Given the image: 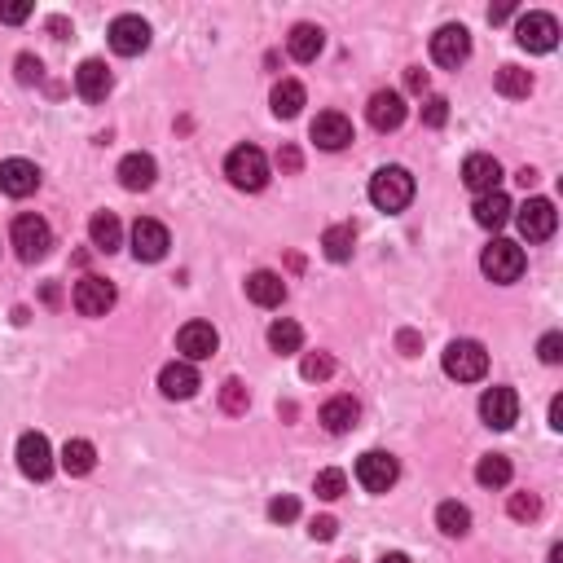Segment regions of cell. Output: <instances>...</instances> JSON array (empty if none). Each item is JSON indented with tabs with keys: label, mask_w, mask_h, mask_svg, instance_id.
Instances as JSON below:
<instances>
[{
	"label": "cell",
	"mask_w": 563,
	"mask_h": 563,
	"mask_svg": "<svg viewBox=\"0 0 563 563\" xmlns=\"http://www.w3.org/2000/svg\"><path fill=\"white\" fill-rule=\"evenodd\" d=\"M370 203L379 207V212H405V207L414 203V176L405 168H379L370 176Z\"/></svg>",
	"instance_id": "1"
},
{
	"label": "cell",
	"mask_w": 563,
	"mask_h": 563,
	"mask_svg": "<svg viewBox=\"0 0 563 563\" xmlns=\"http://www.w3.org/2000/svg\"><path fill=\"white\" fill-rule=\"evenodd\" d=\"M225 176L234 190L260 194L264 185H269V159H264V150H256V146H234L225 159Z\"/></svg>",
	"instance_id": "2"
},
{
	"label": "cell",
	"mask_w": 563,
	"mask_h": 563,
	"mask_svg": "<svg viewBox=\"0 0 563 563\" xmlns=\"http://www.w3.org/2000/svg\"><path fill=\"white\" fill-rule=\"evenodd\" d=\"M9 238H14V251H18V260H22V264L44 260V256H49V247H53V229H49V220L36 216V212L14 216V229H9Z\"/></svg>",
	"instance_id": "3"
},
{
	"label": "cell",
	"mask_w": 563,
	"mask_h": 563,
	"mask_svg": "<svg viewBox=\"0 0 563 563\" xmlns=\"http://www.w3.org/2000/svg\"><path fill=\"white\" fill-rule=\"evenodd\" d=\"M480 269H484V278L498 282V286L520 282V273H524V247H520V242H511V238H493L489 247H484V256H480Z\"/></svg>",
	"instance_id": "4"
},
{
	"label": "cell",
	"mask_w": 563,
	"mask_h": 563,
	"mask_svg": "<svg viewBox=\"0 0 563 563\" xmlns=\"http://www.w3.org/2000/svg\"><path fill=\"white\" fill-rule=\"evenodd\" d=\"M440 366H445L449 379L476 383L489 374V352H484V344H476V339H454V344L445 348V357H440Z\"/></svg>",
	"instance_id": "5"
},
{
	"label": "cell",
	"mask_w": 563,
	"mask_h": 563,
	"mask_svg": "<svg viewBox=\"0 0 563 563\" xmlns=\"http://www.w3.org/2000/svg\"><path fill=\"white\" fill-rule=\"evenodd\" d=\"M401 480V462L392 454H383V449H370V454L357 458V484L366 493H388L392 484Z\"/></svg>",
	"instance_id": "6"
},
{
	"label": "cell",
	"mask_w": 563,
	"mask_h": 563,
	"mask_svg": "<svg viewBox=\"0 0 563 563\" xmlns=\"http://www.w3.org/2000/svg\"><path fill=\"white\" fill-rule=\"evenodd\" d=\"M110 49L119 53V58H137V53L150 49V22L141 14H119L115 22H110Z\"/></svg>",
	"instance_id": "7"
},
{
	"label": "cell",
	"mask_w": 563,
	"mask_h": 563,
	"mask_svg": "<svg viewBox=\"0 0 563 563\" xmlns=\"http://www.w3.org/2000/svg\"><path fill=\"white\" fill-rule=\"evenodd\" d=\"M515 40H520V49H528V53H550L559 44V22H555V14H542V9L524 14L520 22H515Z\"/></svg>",
	"instance_id": "8"
},
{
	"label": "cell",
	"mask_w": 563,
	"mask_h": 563,
	"mask_svg": "<svg viewBox=\"0 0 563 563\" xmlns=\"http://www.w3.org/2000/svg\"><path fill=\"white\" fill-rule=\"evenodd\" d=\"M471 58V31L462 22H449L432 36V62L445 66V71H458L462 62Z\"/></svg>",
	"instance_id": "9"
},
{
	"label": "cell",
	"mask_w": 563,
	"mask_h": 563,
	"mask_svg": "<svg viewBox=\"0 0 563 563\" xmlns=\"http://www.w3.org/2000/svg\"><path fill=\"white\" fill-rule=\"evenodd\" d=\"M115 286H110L106 278H97V273H88V278L75 282V295H71V304H75V313H84V317H106L110 308H115Z\"/></svg>",
	"instance_id": "10"
},
{
	"label": "cell",
	"mask_w": 563,
	"mask_h": 563,
	"mask_svg": "<svg viewBox=\"0 0 563 563\" xmlns=\"http://www.w3.org/2000/svg\"><path fill=\"white\" fill-rule=\"evenodd\" d=\"M168 247H172L168 225H159V220H150V216H141L137 225H132V256L137 260L159 264L163 256H168Z\"/></svg>",
	"instance_id": "11"
},
{
	"label": "cell",
	"mask_w": 563,
	"mask_h": 563,
	"mask_svg": "<svg viewBox=\"0 0 563 563\" xmlns=\"http://www.w3.org/2000/svg\"><path fill=\"white\" fill-rule=\"evenodd\" d=\"M18 471H22L27 480H49V476H53V449H49V436H40V432L18 436Z\"/></svg>",
	"instance_id": "12"
},
{
	"label": "cell",
	"mask_w": 563,
	"mask_h": 563,
	"mask_svg": "<svg viewBox=\"0 0 563 563\" xmlns=\"http://www.w3.org/2000/svg\"><path fill=\"white\" fill-rule=\"evenodd\" d=\"M480 418L493 427V432H506V427L520 423V396L511 388H489L480 396Z\"/></svg>",
	"instance_id": "13"
},
{
	"label": "cell",
	"mask_w": 563,
	"mask_h": 563,
	"mask_svg": "<svg viewBox=\"0 0 563 563\" xmlns=\"http://www.w3.org/2000/svg\"><path fill=\"white\" fill-rule=\"evenodd\" d=\"M515 220H520V234L528 242H546L550 234H555V225H559V212H555L550 198H528Z\"/></svg>",
	"instance_id": "14"
},
{
	"label": "cell",
	"mask_w": 563,
	"mask_h": 563,
	"mask_svg": "<svg viewBox=\"0 0 563 563\" xmlns=\"http://www.w3.org/2000/svg\"><path fill=\"white\" fill-rule=\"evenodd\" d=\"M176 348H181V357L194 366V361L216 357L220 335H216V326H212V322H185V326H181V335H176Z\"/></svg>",
	"instance_id": "15"
},
{
	"label": "cell",
	"mask_w": 563,
	"mask_h": 563,
	"mask_svg": "<svg viewBox=\"0 0 563 563\" xmlns=\"http://www.w3.org/2000/svg\"><path fill=\"white\" fill-rule=\"evenodd\" d=\"M405 115H410V110H405V97L392 93V88H379L366 106V119H370L374 132H396L405 124Z\"/></svg>",
	"instance_id": "16"
},
{
	"label": "cell",
	"mask_w": 563,
	"mask_h": 563,
	"mask_svg": "<svg viewBox=\"0 0 563 563\" xmlns=\"http://www.w3.org/2000/svg\"><path fill=\"white\" fill-rule=\"evenodd\" d=\"M462 185L476 198L493 194L502 185V163L493 159V154H467V163H462Z\"/></svg>",
	"instance_id": "17"
},
{
	"label": "cell",
	"mask_w": 563,
	"mask_h": 563,
	"mask_svg": "<svg viewBox=\"0 0 563 563\" xmlns=\"http://www.w3.org/2000/svg\"><path fill=\"white\" fill-rule=\"evenodd\" d=\"M110 88H115V75H110V66L102 58H84L80 71H75V93L84 97V102H106Z\"/></svg>",
	"instance_id": "18"
},
{
	"label": "cell",
	"mask_w": 563,
	"mask_h": 563,
	"mask_svg": "<svg viewBox=\"0 0 563 563\" xmlns=\"http://www.w3.org/2000/svg\"><path fill=\"white\" fill-rule=\"evenodd\" d=\"M0 190L9 198H27L40 190V168L31 159H5L0 163Z\"/></svg>",
	"instance_id": "19"
},
{
	"label": "cell",
	"mask_w": 563,
	"mask_h": 563,
	"mask_svg": "<svg viewBox=\"0 0 563 563\" xmlns=\"http://www.w3.org/2000/svg\"><path fill=\"white\" fill-rule=\"evenodd\" d=\"M198 388H203V383H198V370L190 361H168V366L159 370V392L168 396V401H190Z\"/></svg>",
	"instance_id": "20"
},
{
	"label": "cell",
	"mask_w": 563,
	"mask_h": 563,
	"mask_svg": "<svg viewBox=\"0 0 563 563\" xmlns=\"http://www.w3.org/2000/svg\"><path fill=\"white\" fill-rule=\"evenodd\" d=\"M154 176H159V163H154L150 154L132 150V154H124V159H119V185H124V190H132V194L150 190Z\"/></svg>",
	"instance_id": "21"
},
{
	"label": "cell",
	"mask_w": 563,
	"mask_h": 563,
	"mask_svg": "<svg viewBox=\"0 0 563 563\" xmlns=\"http://www.w3.org/2000/svg\"><path fill=\"white\" fill-rule=\"evenodd\" d=\"M313 141L322 150H344L352 141V124L348 115H339V110H322V115L313 119Z\"/></svg>",
	"instance_id": "22"
},
{
	"label": "cell",
	"mask_w": 563,
	"mask_h": 563,
	"mask_svg": "<svg viewBox=\"0 0 563 563\" xmlns=\"http://www.w3.org/2000/svg\"><path fill=\"white\" fill-rule=\"evenodd\" d=\"M357 418H361V405L352 401V396H330L322 405V427L330 436H348L352 427H357Z\"/></svg>",
	"instance_id": "23"
},
{
	"label": "cell",
	"mask_w": 563,
	"mask_h": 563,
	"mask_svg": "<svg viewBox=\"0 0 563 563\" xmlns=\"http://www.w3.org/2000/svg\"><path fill=\"white\" fill-rule=\"evenodd\" d=\"M286 49H291L295 62H317V53L326 49V31L313 27V22H295L291 36H286Z\"/></svg>",
	"instance_id": "24"
},
{
	"label": "cell",
	"mask_w": 563,
	"mask_h": 563,
	"mask_svg": "<svg viewBox=\"0 0 563 563\" xmlns=\"http://www.w3.org/2000/svg\"><path fill=\"white\" fill-rule=\"evenodd\" d=\"M247 300L260 304V308H278L286 300V282L278 278V273H269V269H256L247 278Z\"/></svg>",
	"instance_id": "25"
},
{
	"label": "cell",
	"mask_w": 563,
	"mask_h": 563,
	"mask_svg": "<svg viewBox=\"0 0 563 563\" xmlns=\"http://www.w3.org/2000/svg\"><path fill=\"white\" fill-rule=\"evenodd\" d=\"M88 238H93L97 251H119V242H124V225H119L115 212H97L93 220H88Z\"/></svg>",
	"instance_id": "26"
},
{
	"label": "cell",
	"mask_w": 563,
	"mask_h": 563,
	"mask_svg": "<svg viewBox=\"0 0 563 563\" xmlns=\"http://www.w3.org/2000/svg\"><path fill=\"white\" fill-rule=\"evenodd\" d=\"M476 225H484V229H502L506 220H511V198H506L502 190H493V194H480L476 198Z\"/></svg>",
	"instance_id": "27"
},
{
	"label": "cell",
	"mask_w": 563,
	"mask_h": 563,
	"mask_svg": "<svg viewBox=\"0 0 563 563\" xmlns=\"http://www.w3.org/2000/svg\"><path fill=\"white\" fill-rule=\"evenodd\" d=\"M97 467V449H93V440H66L62 445V471L66 476H88V471Z\"/></svg>",
	"instance_id": "28"
},
{
	"label": "cell",
	"mask_w": 563,
	"mask_h": 563,
	"mask_svg": "<svg viewBox=\"0 0 563 563\" xmlns=\"http://www.w3.org/2000/svg\"><path fill=\"white\" fill-rule=\"evenodd\" d=\"M352 247H357V225H330L326 234H322V251H326V260H335V264H344L352 260Z\"/></svg>",
	"instance_id": "29"
},
{
	"label": "cell",
	"mask_w": 563,
	"mask_h": 563,
	"mask_svg": "<svg viewBox=\"0 0 563 563\" xmlns=\"http://www.w3.org/2000/svg\"><path fill=\"white\" fill-rule=\"evenodd\" d=\"M511 476H515V467H511V458L506 454H484L480 467H476V480L484 484V489H506Z\"/></svg>",
	"instance_id": "30"
},
{
	"label": "cell",
	"mask_w": 563,
	"mask_h": 563,
	"mask_svg": "<svg viewBox=\"0 0 563 563\" xmlns=\"http://www.w3.org/2000/svg\"><path fill=\"white\" fill-rule=\"evenodd\" d=\"M304 106V84L300 80H278L273 84V115L278 119H295Z\"/></svg>",
	"instance_id": "31"
},
{
	"label": "cell",
	"mask_w": 563,
	"mask_h": 563,
	"mask_svg": "<svg viewBox=\"0 0 563 563\" xmlns=\"http://www.w3.org/2000/svg\"><path fill=\"white\" fill-rule=\"evenodd\" d=\"M436 528L445 537H467L471 533V511L462 502H440L436 506Z\"/></svg>",
	"instance_id": "32"
},
{
	"label": "cell",
	"mask_w": 563,
	"mask_h": 563,
	"mask_svg": "<svg viewBox=\"0 0 563 563\" xmlns=\"http://www.w3.org/2000/svg\"><path fill=\"white\" fill-rule=\"evenodd\" d=\"M300 344H304V330H300V322H291V317H278V322L269 326V348L273 352H300Z\"/></svg>",
	"instance_id": "33"
},
{
	"label": "cell",
	"mask_w": 563,
	"mask_h": 563,
	"mask_svg": "<svg viewBox=\"0 0 563 563\" xmlns=\"http://www.w3.org/2000/svg\"><path fill=\"white\" fill-rule=\"evenodd\" d=\"M493 88H498L502 97H528L533 93V75H528L524 66H502V71L493 75Z\"/></svg>",
	"instance_id": "34"
},
{
	"label": "cell",
	"mask_w": 563,
	"mask_h": 563,
	"mask_svg": "<svg viewBox=\"0 0 563 563\" xmlns=\"http://www.w3.org/2000/svg\"><path fill=\"white\" fill-rule=\"evenodd\" d=\"M344 489H348V476L339 467H326V471H317V480H313V493L322 502H335V498H344Z\"/></svg>",
	"instance_id": "35"
},
{
	"label": "cell",
	"mask_w": 563,
	"mask_h": 563,
	"mask_svg": "<svg viewBox=\"0 0 563 563\" xmlns=\"http://www.w3.org/2000/svg\"><path fill=\"white\" fill-rule=\"evenodd\" d=\"M300 374L308 383H322V379L335 374V357H330V352H308V357L300 361Z\"/></svg>",
	"instance_id": "36"
},
{
	"label": "cell",
	"mask_w": 563,
	"mask_h": 563,
	"mask_svg": "<svg viewBox=\"0 0 563 563\" xmlns=\"http://www.w3.org/2000/svg\"><path fill=\"white\" fill-rule=\"evenodd\" d=\"M220 405H225V414H247L251 392L242 388L238 379H225V388H220Z\"/></svg>",
	"instance_id": "37"
},
{
	"label": "cell",
	"mask_w": 563,
	"mask_h": 563,
	"mask_svg": "<svg viewBox=\"0 0 563 563\" xmlns=\"http://www.w3.org/2000/svg\"><path fill=\"white\" fill-rule=\"evenodd\" d=\"M537 515H542V498H537V493H515L511 520H537Z\"/></svg>",
	"instance_id": "38"
},
{
	"label": "cell",
	"mask_w": 563,
	"mask_h": 563,
	"mask_svg": "<svg viewBox=\"0 0 563 563\" xmlns=\"http://www.w3.org/2000/svg\"><path fill=\"white\" fill-rule=\"evenodd\" d=\"M269 520H273V524L300 520V502H295V498H273V502H269Z\"/></svg>",
	"instance_id": "39"
},
{
	"label": "cell",
	"mask_w": 563,
	"mask_h": 563,
	"mask_svg": "<svg viewBox=\"0 0 563 563\" xmlns=\"http://www.w3.org/2000/svg\"><path fill=\"white\" fill-rule=\"evenodd\" d=\"M445 119H449V102H445V97H427V102H423V124L427 128H445Z\"/></svg>",
	"instance_id": "40"
},
{
	"label": "cell",
	"mask_w": 563,
	"mask_h": 563,
	"mask_svg": "<svg viewBox=\"0 0 563 563\" xmlns=\"http://www.w3.org/2000/svg\"><path fill=\"white\" fill-rule=\"evenodd\" d=\"M537 352H542L546 366H559V357H563V335H559V330H550V335H542V344H537Z\"/></svg>",
	"instance_id": "41"
},
{
	"label": "cell",
	"mask_w": 563,
	"mask_h": 563,
	"mask_svg": "<svg viewBox=\"0 0 563 563\" xmlns=\"http://www.w3.org/2000/svg\"><path fill=\"white\" fill-rule=\"evenodd\" d=\"M18 80L22 84H40L44 80V62L31 58V53H22V58H18Z\"/></svg>",
	"instance_id": "42"
},
{
	"label": "cell",
	"mask_w": 563,
	"mask_h": 563,
	"mask_svg": "<svg viewBox=\"0 0 563 563\" xmlns=\"http://www.w3.org/2000/svg\"><path fill=\"white\" fill-rule=\"evenodd\" d=\"M31 5L27 0H0V22H27Z\"/></svg>",
	"instance_id": "43"
},
{
	"label": "cell",
	"mask_w": 563,
	"mask_h": 563,
	"mask_svg": "<svg viewBox=\"0 0 563 563\" xmlns=\"http://www.w3.org/2000/svg\"><path fill=\"white\" fill-rule=\"evenodd\" d=\"M308 533H313V542H330V537L339 533V524L330 520V515H322V520H313V524H308Z\"/></svg>",
	"instance_id": "44"
},
{
	"label": "cell",
	"mask_w": 563,
	"mask_h": 563,
	"mask_svg": "<svg viewBox=\"0 0 563 563\" xmlns=\"http://www.w3.org/2000/svg\"><path fill=\"white\" fill-rule=\"evenodd\" d=\"M405 88H410V93H427V71L423 66H410V71H405Z\"/></svg>",
	"instance_id": "45"
},
{
	"label": "cell",
	"mask_w": 563,
	"mask_h": 563,
	"mask_svg": "<svg viewBox=\"0 0 563 563\" xmlns=\"http://www.w3.org/2000/svg\"><path fill=\"white\" fill-rule=\"evenodd\" d=\"M278 163H282L286 172H295V168H300V150H295V146H286V150L278 154Z\"/></svg>",
	"instance_id": "46"
},
{
	"label": "cell",
	"mask_w": 563,
	"mask_h": 563,
	"mask_svg": "<svg viewBox=\"0 0 563 563\" xmlns=\"http://www.w3.org/2000/svg\"><path fill=\"white\" fill-rule=\"evenodd\" d=\"M401 352H405V357H414V352H418V335H414V330H401Z\"/></svg>",
	"instance_id": "47"
},
{
	"label": "cell",
	"mask_w": 563,
	"mask_h": 563,
	"mask_svg": "<svg viewBox=\"0 0 563 563\" xmlns=\"http://www.w3.org/2000/svg\"><path fill=\"white\" fill-rule=\"evenodd\" d=\"M511 14H515V5H498V9H489V22H493V27H498V22H506Z\"/></svg>",
	"instance_id": "48"
},
{
	"label": "cell",
	"mask_w": 563,
	"mask_h": 563,
	"mask_svg": "<svg viewBox=\"0 0 563 563\" xmlns=\"http://www.w3.org/2000/svg\"><path fill=\"white\" fill-rule=\"evenodd\" d=\"M550 427H555V432L563 427V401H559V396H555V401H550Z\"/></svg>",
	"instance_id": "49"
},
{
	"label": "cell",
	"mask_w": 563,
	"mask_h": 563,
	"mask_svg": "<svg viewBox=\"0 0 563 563\" xmlns=\"http://www.w3.org/2000/svg\"><path fill=\"white\" fill-rule=\"evenodd\" d=\"M379 563H410V555H401V550H392V555H383Z\"/></svg>",
	"instance_id": "50"
},
{
	"label": "cell",
	"mask_w": 563,
	"mask_h": 563,
	"mask_svg": "<svg viewBox=\"0 0 563 563\" xmlns=\"http://www.w3.org/2000/svg\"><path fill=\"white\" fill-rule=\"evenodd\" d=\"M550 563H563V546H550Z\"/></svg>",
	"instance_id": "51"
},
{
	"label": "cell",
	"mask_w": 563,
	"mask_h": 563,
	"mask_svg": "<svg viewBox=\"0 0 563 563\" xmlns=\"http://www.w3.org/2000/svg\"><path fill=\"white\" fill-rule=\"evenodd\" d=\"M344 563H352V559H344Z\"/></svg>",
	"instance_id": "52"
}]
</instances>
